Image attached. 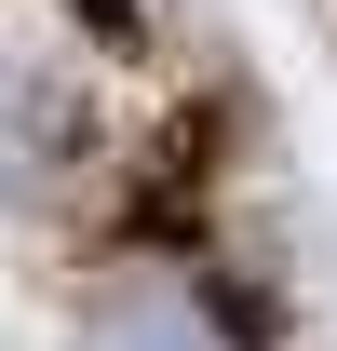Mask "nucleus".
Wrapping results in <instances>:
<instances>
[{
    "mask_svg": "<svg viewBox=\"0 0 337 351\" xmlns=\"http://www.w3.org/2000/svg\"><path fill=\"white\" fill-rule=\"evenodd\" d=\"M82 351H229V338H216V311H203V298L149 284V298H122V311H108Z\"/></svg>",
    "mask_w": 337,
    "mask_h": 351,
    "instance_id": "nucleus-1",
    "label": "nucleus"
}]
</instances>
